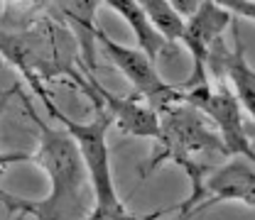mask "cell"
<instances>
[{
  "mask_svg": "<svg viewBox=\"0 0 255 220\" xmlns=\"http://www.w3.org/2000/svg\"><path fill=\"white\" fill-rule=\"evenodd\" d=\"M182 100L194 105L199 113L206 115V120L219 132L221 142L226 145L228 154H253V130L248 125V115L241 108L233 91L219 81V83H204V86H182ZM253 120V118H251Z\"/></svg>",
  "mask_w": 255,
  "mask_h": 220,
  "instance_id": "277c9868",
  "label": "cell"
},
{
  "mask_svg": "<svg viewBox=\"0 0 255 220\" xmlns=\"http://www.w3.org/2000/svg\"><path fill=\"white\" fill-rule=\"evenodd\" d=\"M17 95L22 98L25 113L32 125L37 127L39 140L37 152L30 154V161L42 166L49 176V193L39 201H30L0 189V203L7 208V213L27 216L34 220H86L91 211L89 174L76 142L62 125L52 127L44 123L42 115H37V108L32 105L30 95L22 91V86H17Z\"/></svg>",
  "mask_w": 255,
  "mask_h": 220,
  "instance_id": "6da1fadb",
  "label": "cell"
},
{
  "mask_svg": "<svg viewBox=\"0 0 255 220\" xmlns=\"http://www.w3.org/2000/svg\"><path fill=\"white\" fill-rule=\"evenodd\" d=\"M167 2H169L182 17H187V15H191V12L196 10V5H199L201 0H167Z\"/></svg>",
  "mask_w": 255,
  "mask_h": 220,
  "instance_id": "4fadbf2b",
  "label": "cell"
},
{
  "mask_svg": "<svg viewBox=\"0 0 255 220\" xmlns=\"http://www.w3.org/2000/svg\"><path fill=\"white\" fill-rule=\"evenodd\" d=\"M106 2L113 12H118L126 25L135 32V39H137V47L152 59V62H159V59H169L172 54H177V44H169L162 34H159L147 15L142 12V7L137 5V0H101Z\"/></svg>",
  "mask_w": 255,
  "mask_h": 220,
  "instance_id": "9c48e42d",
  "label": "cell"
},
{
  "mask_svg": "<svg viewBox=\"0 0 255 220\" xmlns=\"http://www.w3.org/2000/svg\"><path fill=\"white\" fill-rule=\"evenodd\" d=\"M226 201H238L248 208L255 206V157L231 154L223 164L209 169L199 189L177 206V220H187Z\"/></svg>",
  "mask_w": 255,
  "mask_h": 220,
  "instance_id": "5b68a950",
  "label": "cell"
},
{
  "mask_svg": "<svg viewBox=\"0 0 255 220\" xmlns=\"http://www.w3.org/2000/svg\"><path fill=\"white\" fill-rule=\"evenodd\" d=\"M155 145H157V152H152V157L145 161L140 176L147 179L152 171H157L162 164L169 161L187 174L191 189L189 193L199 189L214 159L231 157L219 132L206 120V115L184 100L169 103L157 110Z\"/></svg>",
  "mask_w": 255,
  "mask_h": 220,
  "instance_id": "7a4b0ae2",
  "label": "cell"
},
{
  "mask_svg": "<svg viewBox=\"0 0 255 220\" xmlns=\"http://www.w3.org/2000/svg\"><path fill=\"white\" fill-rule=\"evenodd\" d=\"M96 42L103 47V52L111 57V62L116 64L123 76L132 83V88L137 91V98H142L150 108H164L169 103L182 100V88L179 83H167L159 76L157 62H152L140 47H126L118 44L116 39H111L103 30H96Z\"/></svg>",
  "mask_w": 255,
  "mask_h": 220,
  "instance_id": "52a82bcc",
  "label": "cell"
},
{
  "mask_svg": "<svg viewBox=\"0 0 255 220\" xmlns=\"http://www.w3.org/2000/svg\"><path fill=\"white\" fill-rule=\"evenodd\" d=\"M219 7H223L231 17L241 15L246 20H255V0H214Z\"/></svg>",
  "mask_w": 255,
  "mask_h": 220,
  "instance_id": "7c38bea8",
  "label": "cell"
},
{
  "mask_svg": "<svg viewBox=\"0 0 255 220\" xmlns=\"http://www.w3.org/2000/svg\"><path fill=\"white\" fill-rule=\"evenodd\" d=\"M37 100L47 108L49 118H54L59 125L71 135V140L79 147V154L84 159L86 174H89V186L94 193V208L89 211L86 220H135L121 201L113 171H111V152H108V130H111V118L103 108L94 105L96 115L89 123H76L69 115H64L59 105L52 100L49 91L37 95Z\"/></svg>",
  "mask_w": 255,
  "mask_h": 220,
  "instance_id": "3957f363",
  "label": "cell"
},
{
  "mask_svg": "<svg viewBox=\"0 0 255 220\" xmlns=\"http://www.w3.org/2000/svg\"><path fill=\"white\" fill-rule=\"evenodd\" d=\"M17 86H20V83H12V86H7V88L0 93V118H2V113H5L10 98L17 93ZM17 161H30V154H2V152H0V174H2L10 164H17Z\"/></svg>",
  "mask_w": 255,
  "mask_h": 220,
  "instance_id": "8fae6325",
  "label": "cell"
},
{
  "mask_svg": "<svg viewBox=\"0 0 255 220\" xmlns=\"http://www.w3.org/2000/svg\"><path fill=\"white\" fill-rule=\"evenodd\" d=\"M57 12H59V22L69 27V32L76 39L79 47V59L84 62L86 69H96V10L101 5V0H52Z\"/></svg>",
  "mask_w": 255,
  "mask_h": 220,
  "instance_id": "ba28073f",
  "label": "cell"
},
{
  "mask_svg": "<svg viewBox=\"0 0 255 220\" xmlns=\"http://www.w3.org/2000/svg\"><path fill=\"white\" fill-rule=\"evenodd\" d=\"M137 5H140L142 12L147 15L150 25H152L169 44H179L182 30H184V17H182L167 0H137Z\"/></svg>",
  "mask_w": 255,
  "mask_h": 220,
  "instance_id": "30bf717a",
  "label": "cell"
},
{
  "mask_svg": "<svg viewBox=\"0 0 255 220\" xmlns=\"http://www.w3.org/2000/svg\"><path fill=\"white\" fill-rule=\"evenodd\" d=\"M66 81H71L74 86L81 88V93L86 95L94 105L103 108L111 118V123L118 127L123 135L130 137H142V140H155L157 137V110L150 108L142 98L135 95H113L98 78L94 76L91 69H86L81 59L66 71L64 76Z\"/></svg>",
  "mask_w": 255,
  "mask_h": 220,
  "instance_id": "8992f818",
  "label": "cell"
}]
</instances>
